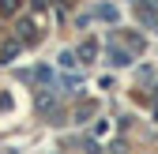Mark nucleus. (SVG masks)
Returning <instances> with one entry per match:
<instances>
[{"instance_id": "obj_1", "label": "nucleus", "mask_w": 158, "mask_h": 154, "mask_svg": "<svg viewBox=\"0 0 158 154\" xmlns=\"http://www.w3.org/2000/svg\"><path fill=\"white\" fill-rule=\"evenodd\" d=\"M15 53H19V45L11 42V45H4V53H0V56H4V60H11V56H15Z\"/></svg>"}, {"instance_id": "obj_2", "label": "nucleus", "mask_w": 158, "mask_h": 154, "mask_svg": "<svg viewBox=\"0 0 158 154\" xmlns=\"http://www.w3.org/2000/svg\"><path fill=\"white\" fill-rule=\"evenodd\" d=\"M0 8H4V11H15V8H19V0H0Z\"/></svg>"}]
</instances>
